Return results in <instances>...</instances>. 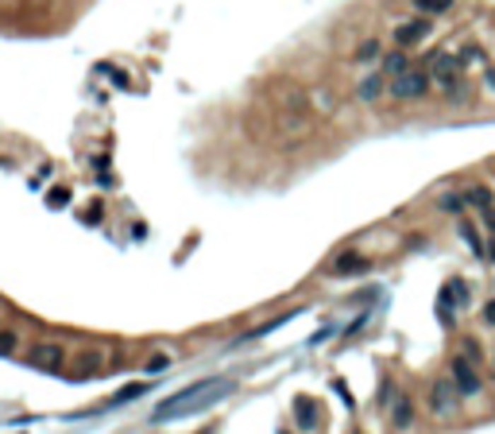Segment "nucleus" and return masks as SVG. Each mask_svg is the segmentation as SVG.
Wrapping results in <instances>:
<instances>
[{"instance_id": "f3484780", "label": "nucleus", "mask_w": 495, "mask_h": 434, "mask_svg": "<svg viewBox=\"0 0 495 434\" xmlns=\"http://www.w3.org/2000/svg\"><path fill=\"white\" fill-rule=\"evenodd\" d=\"M441 210L457 214V210H465V198H460V194H445V198H441Z\"/></svg>"}, {"instance_id": "393cba45", "label": "nucleus", "mask_w": 495, "mask_h": 434, "mask_svg": "<svg viewBox=\"0 0 495 434\" xmlns=\"http://www.w3.org/2000/svg\"><path fill=\"white\" fill-rule=\"evenodd\" d=\"M484 221H488V229L495 233V210H484Z\"/></svg>"}, {"instance_id": "b1692460", "label": "nucleus", "mask_w": 495, "mask_h": 434, "mask_svg": "<svg viewBox=\"0 0 495 434\" xmlns=\"http://www.w3.org/2000/svg\"><path fill=\"white\" fill-rule=\"evenodd\" d=\"M484 322H488V326H495V299L488 302V307H484Z\"/></svg>"}, {"instance_id": "4be33fe9", "label": "nucleus", "mask_w": 495, "mask_h": 434, "mask_svg": "<svg viewBox=\"0 0 495 434\" xmlns=\"http://www.w3.org/2000/svg\"><path fill=\"white\" fill-rule=\"evenodd\" d=\"M460 357H468V361H480V346H476V341H465V353Z\"/></svg>"}, {"instance_id": "20e7f679", "label": "nucleus", "mask_w": 495, "mask_h": 434, "mask_svg": "<svg viewBox=\"0 0 495 434\" xmlns=\"http://www.w3.org/2000/svg\"><path fill=\"white\" fill-rule=\"evenodd\" d=\"M460 407V392L453 388V380H433L430 388V411L437 415V419H453Z\"/></svg>"}, {"instance_id": "6e6552de", "label": "nucleus", "mask_w": 495, "mask_h": 434, "mask_svg": "<svg viewBox=\"0 0 495 434\" xmlns=\"http://www.w3.org/2000/svg\"><path fill=\"white\" fill-rule=\"evenodd\" d=\"M294 423H298L302 430H318V404H313L310 396L294 399Z\"/></svg>"}, {"instance_id": "9b49d317", "label": "nucleus", "mask_w": 495, "mask_h": 434, "mask_svg": "<svg viewBox=\"0 0 495 434\" xmlns=\"http://www.w3.org/2000/svg\"><path fill=\"white\" fill-rule=\"evenodd\" d=\"M430 31V20H414V23H407V28H399V47H410V43H418V39Z\"/></svg>"}, {"instance_id": "0eeeda50", "label": "nucleus", "mask_w": 495, "mask_h": 434, "mask_svg": "<svg viewBox=\"0 0 495 434\" xmlns=\"http://www.w3.org/2000/svg\"><path fill=\"white\" fill-rule=\"evenodd\" d=\"M371 268L368 256H360V252H341V256L333 260V272L337 275H364Z\"/></svg>"}, {"instance_id": "4468645a", "label": "nucleus", "mask_w": 495, "mask_h": 434, "mask_svg": "<svg viewBox=\"0 0 495 434\" xmlns=\"http://www.w3.org/2000/svg\"><path fill=\"white\" fill-rule=\"evenodd\" d=\"M465 202H472L476 210H491V190L488 186H472V190L465 194Z\"/></svg>"}, {"instance_id": "7ed1b4c3", "label": "nucleus", "mask_w": 495, "mask_h": 434, "mask_svg": "<svg viewBox=\"0 0 495 434\" xmlns=\"http://www.w3.org/2000/svg\"><path fill=\"white\" fill-rule=\"evenodd\" d=\"M28 365H31V368H39V372H62V365H66V349L59 346V341H39V346H31Z\"/></svg>"}, {"instance_id": "f257e3e1", "label": "nucleus", "mask_w": 495, "mask_h": 434, "mask_svg": "<svg viewBox=\"0 0 495 434\" xmlns=\"http://www.w3.org/2000/svg\"><path fill=\"white\" fill-rule=\"evenodd\" d=\"M240 384L233 376H205V380H194L190 388L167 396L159 407L151 411V423H175V419H186V415H202L209 407H217L221 399H228Z\"/></svg>"}, {"instance_id": "423d86ee", "label": "nucleus", "mask_w": 495, "mask_h": 434, "mask_svg": "<svg viewBox=\"0 0 495 434\" xmlns=\"http://www.w3.org/2000/svg\"><path fill=\"white\" fill-rule=\"evenodd\" d=\"M460 67H465V59H453V55H437L433 59V81L445 89L449 97H457V81H460Z\"/></svg>"}, {"instance_id": "39448f33", "label": "nucleus", "mask_w": 495, "mask_h": 434, "mask_svg": "<svg viewBox=\"0 0 495 434\" xmlns=\"http://www.w3.org/2000/svg\"><path fill=\"white\" fill-rule=\"evenodd\" d=\"M449 380H453V388H457L460 396H480V388H484V380H480V376H476L472 361H465V357H453Z\"/></svg>"}, {"instance_id": "dca6fc26", "label": "nucleus", "mask_w": 495, "mask_h": 434, "mask_svg": "<svg viewBox=\"0 0 495 434\" xmlns=\"http://www.w3.org/2000/svg\"><path fill=\"white\" fill-rule=\"evenodd\" d=\"M66 202H70V190H66V186H54V190L47 194V206H51V210H62Z\"/></svg>"}, {"instance_id": "1a4fd4ad", "label": "nucleus", "mask_w": 495, "mask_h": 434, "mask_svg": "<svg viewBox=\"0 0 495 434\" xmlns=\"http://www.w3.org/2000/svg\"><path fill=\"white\" fill-rule=\"evenodd\" d=\"M101 365H105L101 349H86V353H78V361H74V380H86V376L97 372Z\"/></svg>"}, {"instance_id": "ddd939ff", "label": "nucleus", "mask_w": 495, "mask_h": 434, "mask_svg": "<svg viewBox=\"0 0 495 434\" xmlns=\"http://www.w3.org/2000/svg\"><path fill=\"white\" fill-rule=\"evenodd\" d=\"M379 93H383V78H379V74H371V78L360 81V97H364V101H375Z\"/></svg>"}, {"instance_id": "412c9836", "label": "nucleus", "mask_w": 495, "mask_h": 434, "mask_svg": "<svg viewBox=\"0 0 495 434\" xmlns=\"http://www.w3.org/2000/svg\"><path fill=\"white\" fill-rule=\"evenodd\" d=\"M12 349H16V333L0 330V353H12Z\"/></svg>"}, {"instance_id": "aec40b11", "label": "nucleus", "mask_w": 495, "mask_h": 434, "mask_svg": "<svg viewBox=\"0 0 495 434\" xmlns=\"http://www.w3.org/2000/svg\"><path fill=\"white\" fill-rule=\"evenodd\" d=\"M167 365H170V357H163V353H159V357H151V361H147V372L155 376V372H163Z\"/></svg>"}, {"instance_id": "9d476101", "label": "nucleus", "mask_w": 495, "mask_h": 434, "mask_svg": "<svg viewBox=\"0 0 495 434\" xmlns=\"http://www.w3.org/2000/svg\"><path fill=\"white\" fill-rule=\"evenodd\" d=\"M391 423H395L399 430H407L410 423H414V404H410V396H399V399L391 404Z\"/></svg>"}, {"instance_id": "a878e982", "label": "nucleus", "mask_w": 495, "mask_h": 434, "mask_svg": "<svg viewBox=\"0 0 495 434\" xmlns=\"http://www.w3.org/2000/svg\"><path fill=\"white\" fill-rule=\"evenodd\" d=\"M279 434H286V430H279Z\"/></svg>"}, {"instance_id": "a211bd4d", "label": "nucleus", "mask_w": 495, "mask_h": 434, "mask_svg": "<svg viewBox=\"0 0 495 434\" xmlns=\"http://www.w3.org/2000/svg\"><path fill=\"white\" fill-rule=\"evenodd\" d=\"M375 55H379V43L371 39V43H364V47L356 51V59H360V62H368V59H375Z\"/></svg>"}, {"instance_id": "2eb2a0df", "label": "nucleus", "mask_w": 495, "mask_h": 434, "mask_svg": "<svg viewBox=\"0 0 495 434\" xmlns=\"http://www.w3.org/2000/svg\"><path fill=\"white\" fill-rule=\"evenodd\" d=\"M460 236H465V244H468V249L476 252V256H484V244H480V236H476V229L468 225V221H465V225H460Z\"/></svg>"}, {"instance_id": "f03ea898", "label": "nucleus", "mask_w": 495, "mask_h": 434, "mask_svg": "<svg viewBox=\"0 0 495 434\" xmlns=\"http://www.w3.org/2000/svg\"><path fill=\"white\" fill-rule=\"evenodd\" d=\"M426 89H430V74L426 70H402L391 81V97H399V101H418V97H426Z\"/></svg>"}, {"instance_id": "5701e85b", "label": "nucleus", "mask_w": 495, "mask_h": 434, "mask_svg": "<svg viewBox=\"0 0 495 434\" xmlns=\"http://www.w3.org/2000/svg\"><path fill=\"white\" fill-rule=\"evenodd\" d=\"M333 392H337V396H341V399H344V404H349V407H352V396H349V388H344V384H341V380H333Z\"/></svg>"}, {"instance_id": "6ab92c4d", "label": "nucleus", "mask_w": 495, "mask_h": 434, "mask_svg": "<svg viewBox=\"0 0 495 434\" xmlns=\"http://www.w3.org/2000/svg\"><path fill=\"white\" fill-rule=\"evenodd\" d=\"M418 8H422V12H445L449 0H418Z\"/></svg>"}, {"instance_id": "f8f14e48", "label": "nucleus", "mask_w": 495, "mask_h": 434, "mask_svg": "<svg viewBox=\"0 0 495 434\" xmlns=\"http://www.w3.org/2000/svg\"><path fill=\"white\" fill-rule=\"evenodd\" d=\"M147 388H151V384H128V388H120L117 396H109V404H105V411H109V407H120V404H132V399H139V396H144Z\"/></svg>"}]
</instances>
